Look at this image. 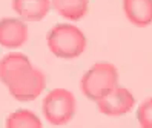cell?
Listing matches in <instances>:
<instances>
[{"label": "cell", "instance_id": "obj_1", "mask_svg": "<svg viewBox=\"0 0 152 128\" xmlns=\"http://www.w3.org/2000/svg\"><path fill=\"white\" fill-rule=\"evenodd\" d=\"M0 81L20 102L37 99L46 87L45 73L35 69L31 60L20 52L8 53L0 60Z\"/></svg>", "mask_w": 152, "mask_h": 128}, {"label": "cell", "instance_id": "obj_2", "mask_svg": "<svg viewBox=\"0 0 152 128\" xmlns=\"http://www.w3.org/2000/svg\"><path fill=\"white\" fill-rule=\"evenodd\" d=\"M48 49L57 58L74 60L86 50V35L77 26L69 23L56 24L46 35Z\"/></svg>", "mask_w": 152, "mask_h": 128}, {"label": "cell", "instance_id": "obj_3", "mask_svg": "<svg viewBox=\"0 0 152 128\" xmlns=\"http://www.w3.org/2000/svg\"><path fill=\"white\" fill-rule=\"evenodd\" d=\"M118 86V70L112 63L98 61L85 72L80 79V90L85 98L97 101Z\"/></svg>", "mask_w": 152, "mask_h": 128}, {"label": "cell", "instance_id": "obj_4", "mask_svg": "<svg viewBox=\"0 0 152 128\" xmlns=\"http://www.w3.org/2000/svg\"><path fill=\"white\" fill-rule=\"evenodd\" d=\"M42 111L51 125H66L72 121L77 111L75 96L66 88H54L46 93L42 102Z\"/></svg>", "mask_w": 152, "mask_h": 128}, {"label": "cell", "instance_id": "obj_5", "mask_svg": "<svg viewBox=\"0 0 152 128\" xmlns=\"http://www.w3.org/2000/svg\"><path fill=\"white\" fill-rule=\"evenodd\" d=\"M97 110L104 116L118 117L128 114L135 105V98L126 87L115 86L111 91H108L104 96L95 101Z\"/></svg>", "mask_w": 152, "mask_h": 128}, {"label": "cell", "instance_id": "obj_6", "mask_svg": "<svg viewBox=\"0 0 152 128\" xmlns=\"http://www.w3.org/2000/svg\"><path fill=\"white\" fill-rule=\"evenodd\" d=\"M29 32L25 20L2 18L0 20V46L6 49H17L28 43Z\"/></svg>", "mask_w": 152, "mask_h": 128}, {"label": "cell", "instance_id": "obj_7", "mask_svg": "<svg viewBox=\"0 0 152 128\" xmlns=\"http://www.w3.org/2000/svg\"><path fill=\"white\" fill-rule=\"evenodd\" d=\"M14 12L25 22H40L48 15L51 0H11Z\"/></svg>", "mask_w": 152, "mask_h": 128}, {"label": "cell", "instance_id": "obj_8", "mask_svg": "<svg viewBox=\"0 0 152 128\" xmlns=\"http://www.w3.org/2000/svg\"><path fill=\"white\" fill-rule=\"evenodd\" d=\"M123 11L134 26L152 24V0H123Z\"/></svg>", "mask_w": 152, "mask_h": 128}, {"label": "cell", "instance_id": "obj_9", "mask_svg": "<svg viewBox=\"0 0 152 128\" xmlns=\"http://www.w3.org/2000/svg\"><path fill=\"white\" fill-rule=\"evenodd\" d=\"M51 6L66 20L78 22L89 11V0H51Z\"/></svg>", "mask_w": 152, "mask_h": 128}, {"label": "cell", "instance_id": "obj_10", "mask_svg": "<svg viewBox=\"0 0 152 128\" xmlns=\"http://www.w3.org/2000/svg\"><path fill=\"white\" fill-rule=\"evenodd\" d=\"M5 127H8V128H23V127L40 128V127H43V124L40 121V117L35 114L34 111L20 108V110H17V111L11 113L10 116L6 117Z\"/></svg>", "mask_w": 152, "mask_h": 128}, {"label": "cell", "instance_id": "obj_11", "mask_svg": "<svg viewBox=\"0 0 152 128\" xmlns=\"http://www.w3.org/2000/svg\"><path fill=\"white\" fill-rule=\"evenodd\" d=\"M137 121L143 128H152V98L145 99L137 108Z\"/></svg>", "mask_w": 152, "mask_h": 128}]
</instances>
